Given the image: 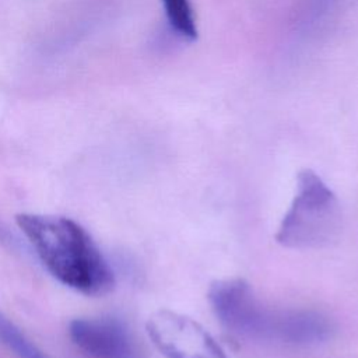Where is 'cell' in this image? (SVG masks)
Instances as JSON below:
<instances>
[{"instance_id":"obj_1","label":"cell","mask_w":358,"mask_h":358,"mask_svg":"<svg viewBox=\"0 0 358 358\" xmlns=\"http://www.w3.org/2000/svg\"><path fill=\"white\" fill-rule=\"evenodd\" d=\"M15 222L46 270L62 284L91 296L105 295L115 275L90 234L76 221L22 213Z\"/></svg>"},{"instance_id":"obj_2","label":"cell","mask_w":358,"mask_h":358,"mask_svg":"<svg viewBox=\"0 0 358 358\" xmlns=\"http://www.w3.org/2000/svg\"><path fill=\"white\" fill-rule=\"evenodd\" d=\"M340 206L334 192L312 169L298 173L295 194L284 214L275 241L289 249L329 245L340 231Z\"/></svg>"},{"instance_id":"obj_3","label":"cell","mask_w":358,"mask_h":358,"mask_svg":"<svg viewBox=\"0 0 358 358\" xmlns=\"http://www.w3.org/2000/svg\"><path fill=\"white\" fill-rule=\"evenodd\" d=\"M208 302L228 331L243 338L273 343L277 309H267L246 281H215L208 289Z\"/></svg>"},{"instance_id":"obj_4","label":"cell","mask_w":358,"mask_h":358,"mask_svg":"<svg viewBox=\"0 0 358 358\" xmlns=\"http://www.w3.org/2000/svg\"><path fill=\"white\" fill-rule=\"evenodd\" d=\"M147 333L166 358H228L200 323L172 310H158L151 315Z\"/></svg>"},{"instance_id":"obj_5","label":"cell","mask_w":358,"mask_h":358,"mask_svg":"<svg viewBox=\"0 0 358 358\" xmlns=\"http://www.w3.org/2000/svg\"><path fill=\"white\" fill-rule=\"evenodd\" d=\"M69 336L88 358H136L130 333L117 319H76L69 326Z\"/></svg>"},{"instance_id":"obj_6","label":"cell","mask_w":358,"mask_h":358,"mask_svg":"<svg viewBox=\"0 0 358 358\" xmlns=\"http://www.w3.org/2000/svg\"><path fill=\"white\" fill-rule=\"evenodd\" d=\"M333 324L322 312L305 308L280 309L274 343L291 347H310L331 337Z\"/></svg>"},{"instance_id":"obj_7","label":"cell","mask_w":358,"mask_h":358,"mask_svg":"<svg viewBox=\"0 0 358 358\" xmlns=\"http://www.w3.org/2000/svg\"><path fill=\"white\" fill-rule=\"evenodd\" d=\"M162 3L172 29L182 38L189 41L196 39L197 27L189 0H162Z\"/></svg>"},{"instance_id":"obj_8","label":"cell","mask_w":358,"mask_h":358,"mask_svg":"<svg viewBox=\"0 0 358 358\" xmlns=\"http://www.w3.org/2000/svg\"><path fill=\"white\" fill-rule=\"evenodd\" d=\"M0 343L13 351L18 358H48L3 313H0Z\"/></svg>"},{"instance_id":"obj_9","label":"cell","mask_w":358,"mask_h":358,"mask_svg":"<svg viewBox=\"0 0 358 358\" xmlns=\"http://www.w3.org/2000/svg\"><path fill=\"white\" fill-rule=\"evenodd\" d=\"M0 241H3V242L6 241V234L1 229H0Z\"/></svg>"}]
</instances>
